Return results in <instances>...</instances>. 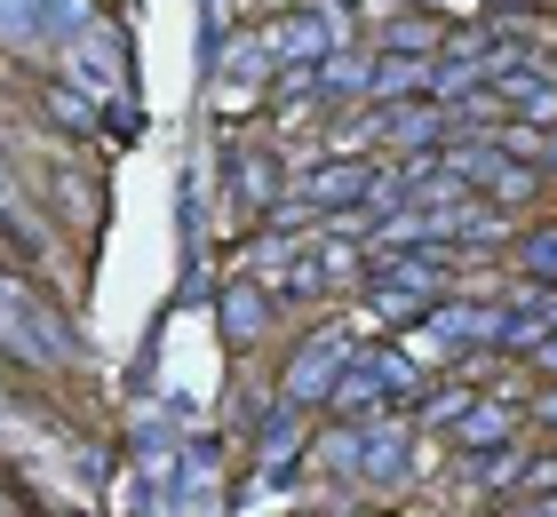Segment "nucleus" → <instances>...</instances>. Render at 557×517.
<instances>
[{
    "label": "nucleus",
    "mask_w": 557,
    "mask_h": 517,
    "mask_svg": "<svg viewBox=\"0 0 557 517\" xmlns=\"http://www.w3.org/2000/svg\"><path fill=\"white\" fill-rule=\"evenodd\" d=\"M422 391V367L407 350H383V343H359V358L343 367V382H335V398H326V414L335 422H383V414L398 406V398H414Z\"/></svg>",
    "instance_id": "obj_1"
},
{
    "label": "nucleus",
    "mask_w": 557,
    "mask_h": 517,
    "mask_svg": "<svg viewBox=\"0 0 557 517\" xmlns=\"http://www.w3.org/2000/svg\"><path fill=\"white\" fill-rule=\"evenodd\" d=\"M359 358V343H350L343 327H319L311 343H302L295 358H287V374H278V406H295V414H319L326 398H335V382H343V367Z\"/></svg>",
    "instance_id": "obj_2"
},
{
    "label": "nucleus",
    "mask_w": 557,
    "mask_h": 517,
    "mask_svg": "<svg viewBox=\"0 0 557 517\" xmlns=\"http://www.w3.org/2000/svg\"><path fill=\"white\" fill-rule=\"evenodd\" d=\"M414 414H383V422H359V470L350 485H374V494H391V485L414 478Z\"/></svg>",
    "instance_id": "obj_3"
},
{
    "label": "nucleus",
    "mask_w": 557,
    "mask_h": 517,
    "mask_svg": "<svg viewBox=\"0 0 557 517\" xmlns=\"http://www.w3.org/2000/svg\"><path fill=\"white\" fill-rule=\"evenodd\" d=\"M215 327H223V343H232V350H256L263 334L278 327V295L263 287V279H232L223 303H215Z\"/></svg>",
    "instance_id": "obj_4"
},
{
    "label": "nucleus",
    "mask_w": 557,
    "mask_h": 517,
    "mask_svg": "<svg viewBox=\"0 0 557 517\" xmlns=\"http://www.w3.org/2000/svg\"><path fill=\"white\" fill-rule=\"evenodd\" d=\"M454 438V454H494V446H510L518 438V398H502V391H478L470 414L446 430Z\"/></svg>",
    "instance_id": "obj_5"
},
{
    "label": "nucleus",
    "mask_w": 557,
    "mask_h": 517,
    "mask_svg": "<svg viewBox=\"0 0 557 517\" xmlns=\"http://www.w3.org/2000/svg\"><path fill=\"white\" fill-rule=\"evenodd\" d=\"M311 438H319L311 414L278 406V414H271V430H263V446H256V478H295L302 461H311Z\"/></svg>",
    "instance_id": "obj_6"
},
{
    "label": "nucleus",
    "mask_w": 557,
    "mask_h": 517,
    "mask_svg": "<svg viewBox=\"0 0 557 517\" xmlns=\"http://www.w3.org/2000/svg\"><path fill=\"white\" fill-rule=\"evenodd\" d=\"M430 72H438V57H383V48H374L367 103H374V112H398V103H430Z\"/></svg>",
    "instance_id": "obj_7"
},
{
    "label": "nucleus",
    "mask_w": 557,
    "mask_h": 517,
    "mask_svg": "<svg viewBox=\"0 0 557 517\" xmlns=\"http://www.w3.org/2000/svg\"><path fill=\"white\" fill-rule=\"evenodd\" d=\"M525 478H534V454L518 446H494V454H462V494H525Z\"/></svg>",
    "instance_id": "obj_8"
},
{
    "label": "nucleus",
    "mask_w": 557,
    "mask_h": 517,
    "mask_svg": "<svg viewBox=\"0 0 557 517\" xmlns=\"http://www.w3.org/2000/svg\"><path fill=\"white\" fill-rule=\"evenodd\" d=\"M430 303H438V295L414 287V279H398V271H367V310H374L383 327H422V319H430Z\"/></svg>",
    "instance_id": "obj_9"
},
{
    "label": "nucleus",
    "mask_w": 557,
    "mask_h": 517,
    "mask_svg": "<svg viewBox=\"0 0 557 517\" xmlns=\"http://www.w3.org/2000/svg\"><path fill=\"white\" fill-rule=\"evenodd\" d=\"M518 271H525V287H557V223L518 231Z\"/></svg>",
    "instance_id": "obj_10"
},
{
    "label": "nucleus",
    "mask_w": 557,
    "mask_h": 517,
    "mask_svg": "<svg viewBox=\"0 0 557 517\" xmlns=\"http://www.w3.org/2000/svg\"><path fill=\"white\" fill-rule=\"evenodd\" d=\"M239 199L256 207V216H271V207H278V168H271V151H239Z\"/></svg>",
    "instance_id": "obj_11"
},
{
    "label": "nucleus",
    "mask_w": 557,
    "mask_h": 517,
    "mask_svg": "<svg viewBox=\"0 0 557 517\" xmlns=\"http://www.w3.org/2000/svg\"><path fill=\"white\" fill-rule=\"evenodd\" d=\"M40 103H48V112H57V120L72 127V136H88V127H96V103H88V96H72V88H57V81L40 88Z\"/></svg>",
    "instance_id": "obj_12"
},
{
    "label": "nucleus",
    "mask_w": 557,
    "mask_h": 517,
    "mask_svg": "<svg viewBox=\"0 0 557 517\" xmlns=\"http://www.w3.org/2000/svg\"><path fill=\"white\" fill-rule=\"evenodd\" d=\"M525 367H534V382H557V327L542 334L534 350H525Z\"/></svg>",
    "instance_id": "obj_13"
},
{
    "label": "nucleus",
    "mask_w": 557,
    "mask_h": 517,
    "mask_svg": "<svg viewBox=\"0 0 557 517\" xmlns=\"http://www.w3.org/2000/svg\"><path fill=\"white\" fill-rule=\"evenodd\" d=\"M525 414H534V422H542V430H557V382H542V391H534V398H525Z\"/></svg>",
    "instance_id": "obj_14"
},
{
    "label": "nucleus",
    "mask_w": 557,
    "mask_h": 517,
    "mask_svg": "<svg viewBox=\"0 0 557 517\" xmlns=\"http://www.w3.org/2000/svg\"><path fill=\"white\" fill-rule=\"evenodd\" d=\"M534 168H542V175H557V127H542V151H534Z\"/></svg>",
    "instance_id": "obj_15"
}]
</instances>
